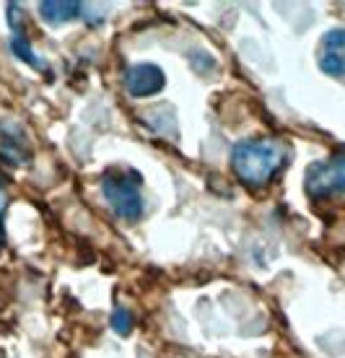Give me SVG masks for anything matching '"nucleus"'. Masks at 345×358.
<instances>
[{"mask_svg":"<svg viewBox=\"0 0 345 358\" xmlns=\"http://www.w3.org/2000/svg\"><path fill=\"white\" fill-rule=\"evenodd\" d=\"M10 50H13V55H16L18 60H24L27 65H31L34 71H47L45 60L36 57L31 45L27 42V36H13V39H10Z\"/></svg>","mask_w":345,"mask_h":358,"instance_id":"nucleus-8","label":"nucleus"},{"mask_svg":"<svg viewBox=\"0 0 345 358\" xmlns=\"http://www.w3.org/2000/svg\"><path fill=\"white\" fill-rule=\"evenodd\" d=\"M286 148L270 138H252L239 141L231 151V166L234 174L241 179V185L252 189L265 187L267 182L283 169Z\"/></svg>","mask_w":345,"mask_h":358,"instance_id":"nucleus-1","label":"nucleus"},{"mask_svg":"<svg viewBox=\"0 0 345 358\" xmlns=\"http://www.w3.org/2000/svg\"><path fill=\"white\" fill-rule=\"evenodd\" d=\"M6 203H8V195H6V187L0 182V221H3V210H6Z\"/></svg>","mask_w":345,"mask_h":358,"instance_id":"nucleus-11","label":"nucleus"},{"mask_svg":"<svg viewBox=\"0 0 345 358\" xmlns=\"http://www.w3.org/2000/svg\"><path fill=\"white\" fill-rule=\"evenodd\" d=\"M80 10H83V6L76 0H45V3H39V13L52 27L73 21L76 16H80Z\"/></svg>","mask_w":345,"mask_h":358,"instance_id":"nucleus-7","label":"nucleus"},{"mask_svg":"<svg viewBox=\"0 0 345 358\" xmlns=\"http://www.w3.org/2000/svg\"><path fill=\"white\" fill-rule=\"evenodd\" d=\"M8 24L13 36H24V8L18 3H8Z\"/></svg>","mask_w":345,"mask_h":358,"instance_id":"nucleus-10","label":"nucleus"},{"mask_svg":"<svg viewBox=\"0 0 345 358\" xmlns=\"http://www.w3.org/2000/svg\"><path fill=\"white\" fill-rule=\"evenodd\" d=\"M317 60L322 73L332 78H345V29H332L322 36Z\"/></svg>","mask_w":345,"mask_h":358,"instance_id":"nucleus-4","label":"nucleus"},{"mask_svg":"<svg viewBox=\"0 0 345 358\" xmlns=\"http://www.w3.org/2000/svg\"><path fill=\"white\" fill-rule=\"evenodd\" d=\"M0 156L8 164H13V166L31 164V145H29L27 135L10 120L0 122Z\"/></svg>","mask_w":345,"mask_h":358,"instance_id":"nucleus-5","label":"nucleus"},{"mask_svg":"<svg viewBox=\"0 0 345 358\" xmlns=\"http://www.w3.org/2000/svg\"><path fill=\"white\" fill-rule=\"evenodd\" d=\"M304 187L314 200L340 195L345 192V153H335L325 162H314L307 169Z\"/></svg>","mask_w":345,"mask_h":358,"instance_id":"nucleus-3","label":"nucleus"},{"mask_svg":"<svg viewBox=\"0 0 345 358\" xmlns=\"http://www.w3.org/2000/svg\"><path fill=\"white\" fill-rule=\"evenodd\" d=\"M101 189L109 206L125 221H138L143 215V195H141V179L135 174L125 171H106L101 179Z\"/></svg>","mask_w":345,"mask_h":358,"instance_id":"nucleus-2","label":"nucleus"},{"mask_svg":"<svg viewBox=\"0 0 345 358\" xmlns=\"http://www.w3.org/2000/svg\"><path fill=\"white\" fill-rule=\"evenodd\" d=\"M112 327H115L117 335H130V330H133V314L127 312L125 306H117L115 314H112Z\"/></svg>","mask_w":345,"mask_h":358,"instance_id":"nucleus-9","label":"nucleus"},{"mask_svg":"<svg viewBox=\"0 0 345 358\" xmlns=\"http://www.w3.org/2000/svg\"><path fill=\"white\" fill-rule=\"evenodd\" d=\"M164 83H167L164 71L153 63L133 65V68L127 71V76H125V89L130 91V96H135V99L159 94V91L164 89Z\"/></svg>","mask_w":345,"mask_h":358,"instance_id":"nucleus-6","label":"nucleus"}]
</instances>
